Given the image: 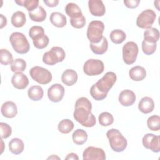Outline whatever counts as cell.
<instances>
[{
  "label": "cell",
  "instance_id": "2",
  "mask_svg": "<svg viewBox=\"0 0 160 160\" xmlns=\"http://www.w3.org/2000/svg\"><path fill=\"white\" fill-rule=\"evenodd\" d=\"M117 77L114 72H106L102 78L94 84L90 89V94L93 99L96 101L104 99L108 92L116 82Z\"/></svg>",
  "mask_w": 160,
  "mask_h": 160
},
{
  "label": "cell",
  "instance_id": "28",
  "mask_svg": "<svg viewBox=\"0 0 160 160\" xmlns=\"http://www.w3.org/2000/svg\"><path fill=\"white\" fill-rule=\"evenodd\" d=\"M26 22L25 14L20 11L13 13L11 16V24L15 28L22 27Z\"/></svg>",
  "mask_w": 160,
  "mask_h": 160
},
{
  "label": "cell",
  "instance_id": "19",
  "mask_svg": "<svg viewBox=\"0 0 160 160\" xmlns=\"http://www.w3.org/2000/svg\"><path fill=\"white\" fill-rule=\"evenodd\" d=\"M78 80V74L73 69L65 70L61 76L62 82L68 86H71L74 84Z\"/></svg>",
  "mask_w": 160,
  "mask_h": 160
},
{
  "label": "cell",
  "instance_id": "14",
  "mask_svg": "<svg viewBox=\"0 0 160 160\" xmlns=\"http://www.w3.org/2000/svg\"><path fill=\"white\" fill-rule=\"evenodd\" d=\"M88 6L91 14L94 16H102L106 12L105 6L101 0H89Z\"/></svg>",
  "mask_w": 160,
  "mask_h": 160
},
{
  "label": "cell",
  "instance_id": "39",
  "mask_svg": "<svg viewBox=\"0 0 160 160\" xmlns=\"http://www.w3.org/2000/svg\"><path fill=\"white\" fill-rule=\"evenodd\" d=\"M1 128V137L2 139H6L9 138L12 133L11 127L5 122H0Z\"/></svg>",
  "mask_w": 160,
  "mask_h": 160
},
{
  "label": "cell",
  "instance_id": "16",
  "mask_svg": "<svg viewBox=\"0 0 160 160\" xmlns=\"http://www.w3.org/2000/svg\"><path fill=\"white\" fill-rule=\"evenodd\" d=\"M2 115L7 118H13L18 114V108L12 101H6L2 104L1 108Z\"/></svg>",
  "mask_w": 160,
  "mask_h": 160
},
{
  "label": "cell",
  "instance_id": "31",
  "mask_svg": "<svg viewBox=\"0 0 160 160\" xmlns=\"http://www.w3.org/2000/svg\"><path fill=\"white\" fill-rule=\"evenodd\" d=\"M109 37L112 42L119 44H121L126 39V35L125 32L121 29H114L111 32Z\"/></svg>",
  "mask_w": 160,
  "mask_h": 160
},
{
  "label": "cell",
  "instance_id": "37",
  "mask_svg": "<svg viewBox=\"0 0 160 160\" xmlns=\"http://www.w3.org/2000/svg\"><path fill=\"white\" fill-rule=\"evenodd\" d=\"M148 128L154 131H158L160 129V118L158 115H152L147 120Z\"/></svg>",
  "mask_w": 160,
  "mask_h": 160
},
{
  "label": "cell",
  "instance_id": "4",
  "mask_svg": "<svg viewBox=\"0 0 160 160\" xmlns=\"http://www.w3.org/2000/svg\"><path fill=\"white\" fill-rule=\"evenodd\" d=\"M9 41L16 52L23 54L29 51L30 45L24 34L19 32H12L9 37Z\"/></svg>",
  "mask_w": 160,
  "mask_h": 160
},
{
  "label": "cell",
  "instance_id": "15",
  "mask_svg": "<svg viewBox=\"0 0 160 160\" xmlns=\"http://www.w3.org/2000/svg\"><path fill=\"white\" fill-rule=\"evenodd\" d=\"M118 99L122 106L128 107L134 103L136 101V95L133 91L129 89H125L120 92Z\"/></svg>",
  "mask_w": 160,
  "mask_h": 160
},
{
  "label": "cell",
  "instance_id": "8",
  "mask_svg": "<svg viewBox=\"0 0 160 160\" xmlns=\"http://www.w3.org/2000/svg\"><path fill=\"white\" fill-rule=\"evenodd\" d=\"M138 46L133 41L126 42L122 47V59L124 62L130 65L133 64L137 58L138 54Z\"/></svg>",
  "mask_w": 160,
  "mask_h": 160
},
{
  "label": "cell",
  "instance_id": "7",
  "mask_svg": "<svg viewBox=\"0 0 160 160\" xmlns=\"http://www.w3.org/2000/svg\"><path fill=\"white\" fill-rule=\"evenodd\" d=\"M29 74L34 81L41 84H48L52 80L51 72L41 66L32 67L29 71Z\"/></svg>",
  "mask_w": 160,
  "mask_h": 160
},
{
  "label": "cell",
  "instance_id": "3",
  "mask_svg": "<svg viewBox=\"0 0 160 160\" xmlns=\"http://www.w3.org/2000/svg\"><path fill=\"white\" fill-rule=\"evenodd\" d=\"M106 136L109 139L110 147L114 151L120 152L126 148L127 140L119 130L114 128L111 129L107 131Z\"/></svg>",
  "mask_w": 160,
  "mask_h": 160
},
{
  "label": "cell",
  "instance_id": "44",
  "mask_svg": "<svg viewBox=\"0 0 160 160\" xmlns=\"http://www.w3.org/2000/svg\"><path fill=\"white\" fill-rule=\"evenodd\" d=\"M0 20H1L0 28L2 29L3 27L6 26V24H7V19L2 14H0Z\"/></svg>",
  "mask_w": 160,
  "mask_h": 160
},
{
  "label": "cell",
  "instance_id": "13",
  "mask_svg": "<svg viewBox=\"0 0 160 160\" xmlns=\"http://www.w3.org/2000/svg\"><path fill=\"white\" fill-rule=\"evenodd\" d=\"M64 95V87L58 83L52 84L48 90V96L49 100L54 102H58L62 100Z\"/></svg>",
  "mask_w": 160,
  "mask_h": 160
},
{
  "label": "cell",
  "instance_id": "36",
  "mask_svg": "<svg viewBox=\"0 0 160 160\" xmlns=\"http://www.w3.org/2000/svg\"><path fill=\"white\" fill-rule=\"evenodd\" d=\"M98 120L102 126H108L111 125L114 122L112 115L108 112H103L99 115Z\"/></svg>",
  "mask_w": 160,
  "mask_h": 160
},
{
  "label": "cell",
  "instance_id": "6",
  "mask_svg": "<svg viewBox=\"0 0 160 160\" xmlns=\"http://www.w3.org/2000/svg\"><path fill=\"white\" fill-rule=\"evenodd\" d=\"M65 51L62 48L54 46L43 54L42 61L47 65L52 66L58 62H62L65 59Z\"/></svg>",
  "mask_w": 160,
  "mask_h": 160
},
{
  "label": "cell",
  "instance_id": "20",
  "mask_svg": "<svg viewBox=\"0 0 160 160\" xmlns=\"http://www.w3.org/2000/svg\"><path fill=\"white\" fill-rule=\"evenodd\" d=\"M66 14L70 17V19H78L83 16L80 8L75 3H68L65 7Z\"/></svg>",
  "mask_w": 160,
  "mask_h": 160
},
{
  "label": "cell",
  "instance_id": "45",
  "mask_svg": "<svg viewBox=\"0 0 160 160\" xmlns=\"http://www.w3.org/2000/svg\"><path fill=\"white\" fill-rule=\"evenodd\" d=\"M65 159H66V160H68V159H76V160H78L79 158H78V156L76 154L73 153V152H71V153H69L67 155V156L65 158Z\"/></svg>",
  "mask_w": 160,
  "mask_h": 160
},
{
  "label": "cell",
  "instance_id": "5",
  "mask_svg": "<svg viewBox=\"0 0 160 160\" xmlns=\"http://www.w3.org/2000/svg\"><path fill=\"white\" fill-rule=\"evenodd\" d=\"M104 24L101 21H92L88 27L87 37L91 43H98L102 38Z\"/></svg>",
  "mask_w": 160,
  "mask_h": 160
},
{
  "label": "cell",
  "instance_id": "40",
  "mask_svg": "<svg viewBox=\"0 0 160 160\" xmlns=\"http://www.w3.org/2000/svg\"><path fill=\"white\" fill-rule=\"evenodd\" d=\"M70 22L71 25L76 29H81L86 24V19L84 16L82 17L78 18V19H70Z\"/></svg>",
  "mask_w": 160,
  "mask_h": 160
},
{
  "label": "cell",
  "instance_id": "25",
  "mask_svg": "<svg viewBox=\"0 0 160 160\" xmlns=\"http://www.w3.org/2000/svg\"><path fill=\"white\" fill-rule=\"evenodd\" d=\"M28 14L30 19L35 22H42L46 19L47 16L46 11L41 6H39L32 11L28 12Z\"/></svg>",
  "mask_w": 160,
  "mask_h": 160
},
{
  "label": "cell",
  "instance_id": "11",
  "mask_svg": "<svg viewBox=\"0 0 160 160\" xmlns=\"http://www.w3.org/2000/svg\"><path fill=\"white\" fill-rule=\"evenodd\" d=\"M160 137L156 136L154 134L148 133L142 138V144L144 148L149 149L154 152H159L160 151Z\"/></svg>",
  "mask_w": 160,
  "mask_h": 160
},
{
  "label": "cell",
  "instance_id": "35",
  "mask_svg": "<svg viewBox=\"0 0 160 160\" xmlns=\"http://www.w3.org/2000/svg\"><path fill=\"white\" fill-rule=\"evenodd\" d=\"M159 38V32L157 28H150L144 32V39L157 42Z\"/></svg>",
  "mask_w": 160,
  "mask_h": 160
},
{
  "label": "cell",
  "instance_id": "43",
  "mask_svg": "<svg viewBox=\"0 0 160 160\" xmlns=\"http://www.w3.org/2000/svg\"><path fill=\"white\" fill-rule=\"evenodd\" d=\"M43 2L44 4H46L47 6L51 8L56 7L59 3L58 0H44Z\"/></svg>",
  "mask_w": 160,
  "mask_h": 160
},
{
  "label": "cell",
  "instance_id": "34",
  "mask_svg": "<svg viewBox=\"0 0 160 160\" xmlns=\"http://www.w3.org/2000/svg\"><path fill=\"white\" fill-rule=\"evenodd\" d=\"M15 2L19 6L26 8L28 12L32 11L39 6L38 0H16Z\"/></svg>",
  "mask_w": 160,
  "mask_h": 160
},
{
  "label": "cell",
  "instance_id": "26",
  "mask_svg": "<svg viewBox=\"0 0 160 160\" xmlns=\"http://www.w3.org/2000/svg\"><path fill=\"white\" fill-rule=\"evenodd\" d=\"M24 149L23 141L19 138H13L9 142V149L14 154H21Z\"/></svg>",
  "mask_w": 160,
  "mask_h": 160
},
{
  "label": "cell",
  "instance_id": "9",
  "mask_svg": "<svg viewBox=\"0 0 160 160\" xmlns=\"http://www.w3.org/2000/svg\"><path fill=\"white\" fill-rule=\"evenodd\" d=\"M104 69L102 61L95 59L87 60L83 66V71L88 76H98L101 74Z\"/></svg>",
  "mask_w": 160,
  "mask_h": 160
},
{
  "label": "cell",
  "instance_id": "18",
  "mask_svg": "<svg viewBox=\"0 0 160 160\" xmlns=\"http://www.w3.org/2000/svg\"><path fill=\"white\" fill-rule=\"evenodd\" d=\"M154 108V102L153 99L148 96L142 98L138 104L139 110L144 113L148 114L151 112Z\"/></svg>",
  "mask_w": 160,
  "mask_h": 160
},
{
  "label": "cell",
  "instance_id": "1",
  "mask_svg": "<svg viewBox=\"0 0 160 160\" xmlns=\"http://www.w3.org/2000/svg\"><path fill=\"white\" fill-rule=\"evenodd\" d=\"M91 109L92 104L90 101L85 97L79 98L75 103L74 118L83 126L93 127L96 123V120L94 114L91 113Z\"/></svg>",
  "mask_w": 160,
  "mask_h": 160
},
{
  "label": "cell",
  "instance_id": "12",
  "mask_svg": "<svg viewBox=\"0 0 160 160\" xmlns=\"http://www.w3.org/2000/svg\"><path fill=\"white\" fill-rule=\"evenodd\" d=\"M82 158L84 160H104L106 159V154L101 148L89 146L84 151Z\"/></svg>",
  "mask_w": 160,
  "mask_h": 160
},
{
  "label": "cell",
  "instance_id": "41",
  "mask_svg": "<svg viewBox=\"0 0 160 160\" xmlns=\"http://www.w3.org/2000/svg\"><path fill=\"white\" fill-rule=\"evenodd\" d=\"M44 32V30L41 26H32L29 29V36L31 39H32V38L35 35H36L37 34L40 33V32Z\"/></svg>",
  "mask_w": 160,
  "mask_h": 160
},
{
  "label": "cell",
  "instance_id": "42",
  "mask_svg": "<svg viewBox=\"0 0 160 160\" xmlns=\"http://www.w3.org/2000/svg\"><path fill=\"white\" fill-rule=\"evenodd\" d=\"M140 3L139 0H124V4L125 6L131 9H134L137 8Z\"/></svg>",
  "mask_w": 160,
  "mask_h": 160
},
{
  "label": "cell",
  "instance_id": "22",
  "mask_svg": "<svg viewBox=\"0 0 160 160\" xmlns=\"http://www.w3.org/2000/svg\"><path fill=\"white\" fill-rule=\"evenodd\" d=\"M90 48L92 52L96 54H104L108 48V42L105 37H102L101 41L98 43H90Z\"/></svg>",
  "mask_w": 160,
  "mask_h": 160
},
{
  "label": "cell",
  "instance_id": "23",
  "mask_svg": "<svg viewBox=\"0 0 160 160\" xmlns=\"http://www.w3.org/2000/svg\"><path fill=\"white\" fill-rule=\"evenodd\" d=\"M32 39L34 47L40 49L47 47L49 42V38L45 34L44 32L37 34Z\"/></svg>",
  "mask_w": 160,
  "mask_h": 160
},
{
  "label": "cell",
  "instance_id": "21",
  "mask_svg": "<svg viewBox=\"0 0 160 160\" xmlns=\"http://www.w3.org/2000/svg\"><path fill=\"white\" fill-rule=\"evenodd\" d=\"M129 75L132 80L135 81H140L146 78V71L143 67L136 66L131 68L129 71Z\"/></svg>",
  "mask_w": 160,
  "mask_h": 160
},
{
  "label": "cell",
  "instance_id": "27",
  "mask_svg": "<svg viewBox=\"0 0 160 160\" xmlns=\"http://www.w3.org/2000/svg\"><path fill=\"white\" fill-rule=\"evenodd\" d=\"M28 95L30 99L34 101L41 100L44 95V91L40 86H32L28 91Z\"/></svg>",
  "mask_w": 160,
  "mask_h": 160
},
{
  "label": "cell",
  "instance_id": "32",
  "mask_svg": "<svg viewBox=\"0 0 160 160\" xmlns=\"http://www.w3.org/2000/svg\"><path fill=\"white\" fill-rule=\"evenodd\" d=\"M156 42L144 39L142 42V50L146 55L152 54L156 49Z\"/></svg>",
  "mask_w": 160,
  "mask_h": 160
},
{
  "label": "cell",
  "instance_id": "17",
  "mask_svg": "<svg viewBox=\"0 0 160 160\" xmlns=\"http://www.w3.org/2000/svg\"><path fill=\"white\" fill-rule=\"evenodd\" d=\"M11 83L15 88L18 89H24L28 86L29 79L22 72H16L11 78Z\"/></svg>",
  "mask_w": 160,
  "mask_h": 160
},
{
  "label": "cell",
  "instance_id": "10",
  "mask_svg": "<svg viewBox=\"0 0 160 160\" xmlns=\"http://www.w3.org/2000/svg\"><path fill=\"white\" fill-rule=\"evenodd\" d=\"M156 18V14L153 10H144L138 16L136 25L141 29H149L154 22Z\"/></svg>",
  "mask_w": 160,
  "mask_h": 160
},
{
  "label": "cell",
  "instance_id": "33",
  "mask_svg": "<svg viewBox=\"0 0 160 160\" xmlns=\"http://www.w3.org/2000/svg\"><path fill=\"white\" fill-rule=\"evenodd\" d=\"M26 68V61L21 58H17L13 61L11 65V70L13 72H22Z\"/></svg>",
  "mask_w": 160,
  "mask_h": 160
},
{
  "label": "cell",
  "instance_id": "24",
  "mask_svg": "<svg viewBox=\"0 0 160 160\" xmlns=\"http://www.w3.org/2000/svg\"><path fill=\"white\" fill-rule=\"evenodd\" d=\"M49 20L57 28H63L67 24L66 16L59 12H53L51 13Z\"/></svg>",
  "mask_w": 160,
  "mask_h": 160
},
{
  "label": "cell",
  "instance_id": "29",
  "mask_svg": "<svg viewBox=\"0 0 160 160\" xmlns=\"http://www.w3.org/2000/svg\"><path fill=\"white\" fill-rule=\"evenodd\" d=\"M72 139L76 144L82 145L87 141L88 134L84 130L78 129L72 134Z\"/></svg>",
  "mask_w": 160,
  "mask_h": 160
},
{
  "label": "cell",
  "instance_id": "30",
  "mask_svg": "<svg viewBox=\"0 0 160 160\" xmlns=\"http://www.w3.org/2000/svg\"><path fill=\"white\" fill-rule=\"evenodd\" d=\"M74 123L72 121L68 119H64L61 120L58 126V130L62 134L69 133L74 128Z\"/></svg>",
  "mask_w": 160,
  "mask_h": 160
},
{
  "label": "cell",
  "instance_id": "38",
  "mask_svg": "<svg viewBox=\"0 0 160 160\" xmlns=\"http://www.w3.org/2000/svg\"><path fill=\"white\" fill-rule=\"evenodd\" d=\"M0 61L1 64L4 66L11 64L13 62V58L12 54L6 49H1Z\"/></svg>",
  "mask_w": 160,
  "mask_h": 160
}]
</instances>
